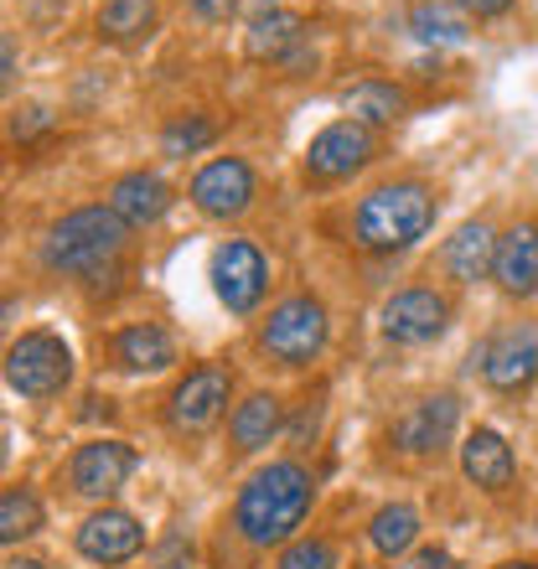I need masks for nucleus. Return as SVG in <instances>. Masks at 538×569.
<instances>
[{"label":"nucleus","instance_id":"nucleus-1","mask_svg":"<svg viewBox=\"0 0 538 569\" xmlns=\"http://www.w3.org/2000/svg\"><path fill=\"white\" fill-rule=\"evenodd\" d=\"M311 497H316V481H311L306 466L300 461H275V466H265V471H255V477L243 481L233 523H239V533L255 543V549H269V543L290 539V533L306 523Z\"/></svg>","mask_w":538,"mask_h":569},{"label":"nucleus","instance_id":"nucleus-2","mask_svg":"<svg viewBox=\"0 0 538 569\" xmlns=\"http://www.w3.org/2000/svg\"><path fill=\"white\" fill-rule=\"evenodd\" d=\"M435 192L425 181H383L358 202L352 233L368 254H404L435 228Z\"/></svg>","mask_w":538,"mask_h":569},{"label":"nucleus","instance_id":"nucleus-3","mask_svg":"<svg viewBox=\"0 0 538 569\" xmlns=\"http://www.w3.org/2000/svg\"><path fill=\"white\" fill-rule=\"evenodd\" d=\"M124 239H130V223H124L114 208H78L47 228L42 264L58 274L99 280L104 264H114V259L124 254Z\"/></svg>","mask_w":538,"mask_h":569},{"label":"nucleus","instance_id":"nucleus-4","mask_svg":"<svg viewBox=\"0 0 538 569\" xmlns=\"http://www.w3.org/2000/svg\"><path fill=\"white\" fill-rule=\"evenodd\" d=\"M331 337V321H327V306L316 296H285L269 321L259 327V352L275 358L280 368H306V362L321 358V347Z\"/></svg>","mask_w":538,"mask_h":569},{"label":"nucleus","instance_id":"nucleus-5","mask_svg":"<svg viewBox=\"0 0 538 569\" xmlns=\"http://www.w3.org/2000/svg\"><path fill=\"white\" fill-rule=\"evenodd\" d=\"M68 378H73V352L52 331H27L6 352V383L21 399H52V393L68 389Z\"/></svg>","mask_w":538,"mask_h":569},{"label":"nucleus","instance_id":"nucleus-6","mask_svg":"<svg viewBox=\"0 0 538 569\" xmlns=\"http://www.w3.org/2000/svg\"><path fill=\"white\" fill-rule=\"evenodd\" d=\"M477 368L497 393H524L538 378V321H508L477 347Z\"/></svg>","mask_w":538,"mask_h":569},{"label":"nucleus","instance_id":"nucleus-7","mask_svg":"<svg viewBox=\"0 0 538 569\" xmlns=\"http://www.w3.org/2000/svg\"><path fill=\"white\" fill-rule=\"evenodd\" d=\"M228 393H233V373H228L223 362H197V368H187V378H181L177 389L166 393V425L181 435L208 430L223 415Z\"/></svg>","mask_w":538,"mask_h":569},{"label":"nucleus","instance_id":"nucleus-8","mask_svg":"<svg viewBox=\"0 0 538 569\" xmlns=\"http://www.w3.org/2000/svg\"><path fill=\"white\" fill-rule=\"evenodd\" d=\"M373 156H378V140L368 124L337 120L306 146V181H321V187L327 181H347V177H358Z\"/></svg>","mask_w":538,"mask_h":569},{"label":"nucleus","instance_id":"nucleus-9","mask_svg":"<svg viewBox=\"0 0 538 569\" xmlns=\"http://www.w3.org/2000/svg\"><path fill=\"white\" fill-rule=\"evenodd\" d=\"M378 327H383V337L399 347H425L450 327V300L440 296V290H430V284H409V290L383 300Z\"/></svg>","mask_w":538,"mask_h":569},{"label":"nucleus","instance_id":"nucleus-10","mask_svg":"<svg viewBox=\"0 0 538 569\" xmlns=\"http://www.w3.org/2000/svg\"><path fill=\"white\" fill-rule=\"evenodd\" d=\"M212 290L233 316H249L269 290V264L249 239H228L212 254Z\"/></svg>","mask_w":538,"mask_h":569},{"label":"nucleus","instance_id":"nucleus-11","mask_svg":"<svg viewBox=\"0 0 538 569\" xmlns=\"http://www.w3.org/2000/svg\"><path fill=\"white\" fill-rule=\"evenodd\" d=\"M192 202L208 218H239L255 202V171L239 156H218L192 177Z\"/></svg>","mask_w":538,"mask_h":569},{"label":"nucleus","instance_id":"nucleus-12","mask_svg":"<svg viewBox=\"0 0 538 569\" xmlns=\"http://www.w3.org/2000/svg\"><path fill=\"white\" fill-rule=\"evenodd\" d=\"M249 58L275 62L285 73H296L306 62H316V52H306V16L280 11V6H265V11L249 21Z\"/></svg>","mask_w":538,"mask_h":569},{"label":"nucleus","instance_id":"nucleus-13","mask_svg":"<svg viewBox=\"0 0 538 569\" xmlns=\"http://www.w3.org/2000/svg\"><path fill=\"white\" fill-rule=\"evenodd\" d=\"M456 420H461L456 393H430V399L409 405L393 420V440H399L404 456H440L450 446V435H456Z\"/></svg>","mask_w":538,"mask_h":569},{"label":"nucleus","instance_id":"nucleus-14","mask_svg":"<svg viewBox=\"0 0 538 569\" xmlns=\"http://www.w3.org/2000/svg\"><path fill=\"white\" fill-rule=\"evenodd\" d=\"M134 471V450L124 440H89V446H78L73 456V492L83 497H114L130 481Z\"/></svg>","mask_w":538,"mask_h":569},{"label":"nucleus","instance_id":"nucleus-15","mask_svg":"<svg viewBox=\"0 0 538 569\" xmlns=\"http://www.w3.org/2000/svg\"><path fill=\"white\" fill-rule=\"evenodd\" d=\"M140 543H146V528L120 508L93 512V518H83V528H78V555L93 559V565H124V559L140 555Z\"/></svg>","mask_w":538,"mask_h":569},{"label":"nucleus","instance_id":"nucleus-16","mask_svg":"<svg viewBox=\"0 0 538 569\" xmlns=\"http://www.w3.org/2000/svg\"><path fill=\"white\" fill-rule=\"evenodd\" d=\"M492 274L502 284V296H512V300L538 296V223H512L497 239Z\"/></svg>","mask_w":538,"mask_h":569},{"label":"nucleus","instance_id":"nucleus-17","mask_svg":"<svg viewBox=\"0 0 538 569\" xmlns=\"http://www.w3.org/2000/svg\"><path fill=\"white\" fill-rule=\"evenodd\" d=\"M461 471L466 481H477L481 492H508L512 477H518V461H512V446L497 430H471L461 446Z\"/></svg>","mask_w":538,"mask_h":569},{"label":"nucleus","instance_id":"nucleus-18","mask_svg":"<svg viewBox=\"0 0 538 569\" xmlns=\"http://www.w3.org/2000/svg\"><path fill=\"white\" fill-rule=\"evenodd\" d=\"M171 202H177V192H171L156 171H130V177H120L114 187H109V208L120 212L130 228L161 223Z\"/></svg>","mask_w":538,"mask_h":569},{"label":"nucleus","instance_id":"nucleus-19","mask_svg":"<svg viewBox=\"0 0 538 569\" xmlns=\"http://www.w3.org/2000/svg\"><path fill=\"white\" fill-rule=\"evenodd\" d=\"M492 259H497V233L481 218L477 223H461L456 239H446V249H440V264H446V274L456 284L481 280V274L492 270Z\"/></svg>","mask_w":538,"mask_h":569},{"label":"nucleus","instance_id":"nucleus-20","mask_svg":"<svg viewBox=\"0 0 538 569\" xmlns=\"http://www.w3.org/2000/svg\"><path fill=\"white\" fill-rule=\"evenodd\" d=\"M342 109L358 124H368V130H373V124L404 120L409 99H404V89H393L389 78H358V83H347V89H342Z\"/></svg>","mask_w":538,"mask_h":569},{"label":"nucleus","instance_id":"nucleus-21","mask_svg":"<svg viewBox=\"0 0 538 569\" xmlns=\"http://www.w3.org/2000/svg\"><path fill=\"white\" fill-rule=\"evenodd\" d=\"M114 362L130 368V373H161V368L177 362V342H171L156 321H146V327H124L120 337H114Z\"/></svg>","mask_w":538,"mask_h":569},{"label":"nucleus","instance_id":"nucleus-22","mask_svg":"<svg viewBox=\"0 0 538 569\" xmlns=\"http://www.w3.org/2000/svg\"><path fill=\"white\" fill-rule=\"evenodd\" d=\"M280 399L275 393H255V399H243L233 409V420H228V435H233V446L249 456V450H265L275 435H280Z\"/></svg>","mask_w":538,"mask_h":569},{"label":"nucleus","instance_id":"nucleus-23","mask_svg":"<svg viewBox=\"0 0 538 569\" xmlns=\"http://www.w3.org/2000/svg\"><path fill=\"white\" fill-rule=\"evenodd\" d=\"M409 31L425 47H461L471 37L461 6H450V0H415L409 6Z\"/></svg>","mask_w":538,"mask_h":569},{"label":"nucleus","instance_id":"nucleus-24","mask_svg":"<svg viewBox=\"0 0 538 569\" xmlns=\"http://www.w3.org/2000/svg\"><path fill=\"white\" fill-rule=\"evenodd\" d=\"M93 27L109 42H140L156 27V0H104L99 16H93Z\"/></svg>","mask_w":538,"mask_h":569},{"label":"nucleus","instance_id":"nucleus-25","mask_svg":"<svg viewBox=\"0 0 538 569\" xmlns=\"http://www.w3.org/2000/svg\"><path fill=\"white\" fill-rule=\"evenodd\" d=\"M368 539H373L378 555H404L409 543L419 539V512L404 508V502H393V508H378L373 523H368Z\"/></svg>","mask_w":538,"mask_h":569},{"label":"nucleus","instance_id":"nucleus-26","mask_svg":"<svg viewBox=\"0 0 538 569\" xmlns=\"http://www.w3.org/2000/svg\"><path fill=\"white\" fill-rule=\"evenodd\" d=\"M37 528H42V502H37V492L11 487V492L0 497V539L16 543V539H27V533H37Z\"/></svg>","mask_w":538,"mask_h":569},{"label":"nucleus","instance_id":"nucleus-27","mask_svg":"<svg viewBox=\"0 0 538 569\" xmlns=\"http://www.w3.org/2000/svg\"><path fill=\"white\" fill-rule=\"evenodd\" d=\"M218 140V124L208 114H177V120L161 130V150L166 156H197L202 146Z\"/></svg>","mask_w":538,"mask_h":569},{"label":"nucleus","instance_id":"nucleus-28","mask_svg":"<svg viewBox=\"0 0 538 569\" xmlns=\"http://www.w3.org/2000/svg\"><path fill=\"white\" fill-rule=\"evenodd\" d=\"M280 569H337V549L327 539H300L280 555Z\"/></svg>","mask_w":538,"mask_h":569},{"label":"nucleus","instance_id":"nucleus-29","mask_svg":"<svg viewBox=\"0 0 538 569\" xmlns=\"http://www.w3.org/2000/svg\"><path fill=\"white\" fill-rule=\"evenodd\" d=\"M52 124V114H47L42 104H27V109H16V120H11V136L16 140H31L37 130H47Z\"/></svg>","mask_w":538,"mask_h":569},{"label":"nucleus","instance_id":"nucleus-30","mask_svg":"<svg viewBox=\"0 0 538 569\" xmlns=\"http://www.w3.org/2000/svg\"><path fill=\"white\" fill-rule=\"evenodd\" d=\"M187 11L197 21H228V16L239 11V0H187Z\"/></svg>","mask_w":538,"mask_h":569},{"label":"nucleus","instance_id":"nucleus-31","mask_svg":"<svg viewBox=\"0 0 538 569\" xmlns=\"http://www.w3.org/2000/svg\"><path fill=\"white\" fill-rule=\"evenodd\" d=\"M450 6H461V11H471V16H502L512 0H450Z\"/></svg>","mask_w":538,"mask_h":569},{"label":"nucleus","instance_id":"nucleus-32","mask_svg":"<svg viewBox=\"0 0 538 569\" xmlns=\"http://www.w3.org/2000/svg\"><path fill=\"white\" fill-rule=\"evenodd\" d=\"M415 569H456V559H450L446 549H425V555L415 559Z\"/></svg>","mask_w":538,"mask_h":569},{"label":"nucleus","instance_id":"nucleus-33","mask_svg":"<svg viewBox=\"0 0 538 569\" xmlns=\"http://www.w3.org/2000/svg\"><path fill=\"white\" fill-rule=\"evenodd\" d=\"M6 569H47V565H37V559H11Z\"/></svg>","mask_w":538,"mask_h":569},{"label":"nucleus","instance_id":"nucleus-34","mask_svg":"<svg viewBox=\"0 0 538 569\" xmlns=\"http://www.w3.org/2000/svg\"><path fill=\"white\" fill-rule=\"evenodd\" d=\"M497 569H538L534 559H518V565H497Z\"/></svg>","mask_w":538,"mask_h":569}]
</instances>
